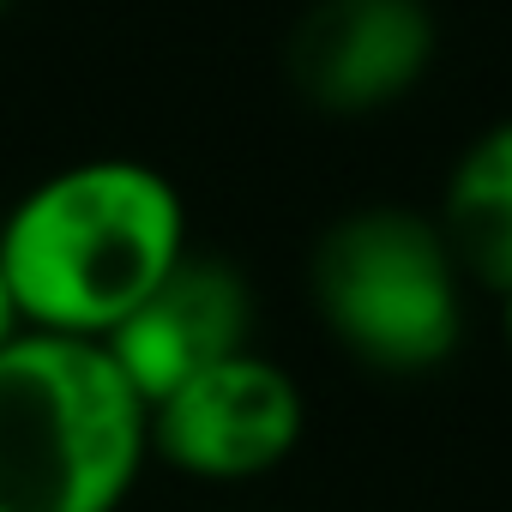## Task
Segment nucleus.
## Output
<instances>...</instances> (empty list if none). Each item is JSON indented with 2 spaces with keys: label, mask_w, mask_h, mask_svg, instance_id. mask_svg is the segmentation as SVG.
<instances>
[{
  "label": "nucleus",
  "mask_w": 512,
  "mask_h": 512,
  "mask_svg": "<svg viewBox=\"0 0 512 512\" xmlns=\"http://www.w3.org/2000/svg\"><path fill=\"white\" fill-rule=\"evenodd\" d=\"M181 253V193L127 157L49 175L0 229V272L19 320L67 338H109Z\"/></svg>",
  "instance_id": "f257e3e1"
},
{
  "label": "nucleus",
  "mask_w": 512,
  "mask_h": 512,
  "mask_svg": "<svg viewBox=\"0 0 512 512\" xmlns=\"http://www.w3.org/2000/svg\"><path fill=\"white\" fill-rule=\"evenodd\" d=\"M151 446V410L103 338L0 344V512H115Z\"/></svg>",
  "instance_id": "f03ea898"
},
{
  "label": "nucleus",
  "mask_w": 512,
  "mask_h": 512,
  "mask_svg": "<svg viewBox=\"0 0 512 512\" xmlns=\"http://www.w3.org/2000/svg\"><path fill=\"white\" fill-rule=\"evenodd\" d=\"M314 302L332 338L386 374L440 368L464 332L458 260L440 223L374 205L326 229L314 253Z\"/></svg>",
  "instance_id": "7ed1b4c3"
},
{
  "label": "nucleus",
  "mask_w": 512,
  "mask_h": 512,
  "mask_svg": "<svg viewBox=\"0 0 512 512\" xmlns=\"http://www.w3.org/2000/svg\"><path fill=\"white\" fill-rule=\"evenodd\" d=\"M302 440V392L266 356H223L151 404V446L205 482H247L278 470Z\"/></svg>",
  "instance_id": "20e7f679"
},
{
  "label": "nucleus",
  "mask_w": 512,
  "mask_h": 512,
  "mask_svg": "<svg viewBox=\"0 0 512 512\" xmlns=\"http://www.w3.org/2000/svg\"><path fill=\"white\" fill-rule=\"evenodd\" d=\"M434 13L422 0H320L290 37V79L332 115H368L422 85Z\"/></svg>",
  "instance_id": "39448f33"
},
{
  "label": "nucleus",
  "mask_w": 512,
  "mask_h": 512,
  "mask_svg": "<svg viewBox=\"0 0 512 512\" xmlns=\"http://www.w3.org/2000/svg\"><path fill=\"white\" fill-rule=\"evenodd\" d=\"M247 326H253L247 278L235 266H223V260L181 253V260L163 272V284L103 338V350L115 356L127 386L151 410L157 398H169L175 386H187L211 362L241 356Z\"/></svg>",
  "instance_id": "423d86ee"
},
{
  "label": "nucleus",
  "mask_w": 512,
  "mask_h": 512,
  "mask_svg": "<svg viewBox=\"0 0 512 512\" xmlns=\"http://www.w3.org/2000/svg\"><path fill=\"white\" fill-rule=\"evenodd\" d=\"M458 272H476L494 290H512V121L488 127L452 169L446 223Z\"/></svg>",
  "instance_id": "0eeeda50"
},
{
  "label": "nucleus",
  "mask_w": 512,
  "mask_h": 512,
  "mask_svg": "<svg viewBox=\"0 0 512 512\" xmlns=\"http://www.w3.org/2000/svg\"><path fill=\"white\" fill-rule=\"evenodd\" d=\"M13 338H19V302H13L7 272H0V344H13Z\"/></svg>",
  "instance_id": "6e6552de"
},
{
  "label": "nucleus",
  "mask_w": 512,
  "mask_h": 512,
  "mask_svg": "<svg viewBox=\"0 0 512 512\" xmlns=\"http://www.w3.org/2000/svg\"><path fill=\"white\" fill-rule=\"evenodd\" d=\"M506 296V338H512V290H500Z\"/></svg>",
  "instance_id": "1a4fd4ad"
},
{
  "label": "nucleus",
  "mask_w": 512,
  "mask_h": 512,
  "mask_svg": "<svg viewBox=\"0 0 512 512\" xmlns=\"http://www.w3.org/2000/svg\"><path fill=\"white\" fill-rule=\"evenodd\" d=\"M7 7H13V0H0V13H7Z\"/></svg>",
  "instance_id": "9d476101"
}]
</instances>
